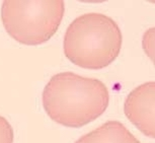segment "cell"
I'll return each mask as SVG.
<instances>
[{
	"label": "cell",
	"mask_w": 155,
	"mask_h": 143,
	"mask_svg": "<svg viewBox=\"0 0 155 143\" xmlns=\"http://www.w3.org/2000/svg\"><path fill=\"white\" fill-rule=\"evenodd\" d=\"M42 101L51 120L65 127L79 128L106 112L110 92L99 79L73 72H60L46 84Z\"/></svg>",
	"instance_id": "obj_1"
},
{
	"label": "cell",
	"mask_w": 155,
	"mask_h": 143,
	"mask_svg": "<svg viewBox=\"0 0 155 143\" xmlns=\"http://www.w3.org/2000/svg\"><path fill=\"white\" fill-rule=\"evenodd\" d=\"M123 36L112 17L88 12L76 17L66 30L63 51L66 58L85 69H102L120 55Z\"/></svg>",
	"instance_id": "obj_2"
},
{
	"label": "cell",
	"mask_w": 155,
	"mask_h": 143,
	"mask_svg": "<svg viewBox=\"0 0 155 143\" xmlns=\"http://www.w3.org/2000/svg\"><path fill=\"white\" fill-rule=\"evenodd\" d=\"M65 3L50 1H3L1 20L5 31L20 44H44L56 34L62 22Z\"/></svg>",
	"instance_id": "obj_3"
},
{
	"label": "cell",
	"mask_w": 155,
	"mask_h": 143,
	"mask_svg": "<svg viewBox=\"0 0 155 143\" xmlns=\"http://www.w3.org/2000/svg\"><path fill=\"white\" fill-rule=\"evenodd\" d=\"M124 113L140 132L155 139V81L140 84L129 93Z\"/></svg>",
	"instance_id": "obj_4"
},
{
	"label": "cell",
	"mask_w": 155,
	"mask_h": 143,
	"mask_svg": "<svg viewBox=\"0 0 155 143\" xmlns=\"http://www.w3.org/2000/svg\"><path fill=\"white\" fill-rule=\"evenodd\" d=\"M74 143H141L124 124L107 121L96 129L81 136Z\"/></svg>",
	"instance_id": "obj_5"
},
{
	"label": "cell",
	"mask_w": 155,
	"mask_h": 143,
	"mask_svg": "<svg viewBox=\"0 0 155 143\" xmlns=\"http://www.w3.org/2000/svg\"><path fill=\"white\" fill-rule=\"evenodd\" d=\"M142 47L145 54L155 65V27L148 28L143 35Z\"/></svg>",
	"instance_id": "obj_6"
},
{
	"label": "cell",
	"mask_w": 155,
	"mask_h": 143,
	"mask_svg": "<svg viewBox=\"0 0 155 143\" xmlns=\"http://www.w3.org/2000/svg\"><path fill=\"white\" fill-rule=\"evenodd\" d=\"M13 129L4 117L0 116V143H13Z\"/></svg>",
	"instance_id": "obj_7"
}]
</instances>
